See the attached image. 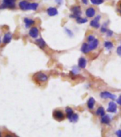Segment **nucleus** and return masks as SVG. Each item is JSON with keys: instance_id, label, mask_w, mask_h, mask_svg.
<instances>
[{"instance_id": "1", "label": "nucleus", "mask_w": 121, "mask_h": 137, "mask_svg": "<svg viewBox=\"0 0 121 137\" xmlns=\"http://www.w3.org/2000/svg\"><path fill=\"white\" fill-rule=\"evenodd\" d=\"M33 77L38 82H40V83L45 82L48 80V76L42 72H38V73H36L34 75Z\"/></svg>"}, {"instance_id": "2", "label": "nucleus", "mask_w": 121, "mask_h": 137, "mask_svg": "<svg viewBox=\"0 0 121 137\" xmlns=\"http://www.w3.org/2000/svg\"><path fill=\"white\" fill-rule=\"evenodd\" d=\"M16 0H3V3L0 7L1 9L9 8V9H14L16 7L15 4Z\"/></svg>"}, {"instance_id": "3", "label": "nucleus", "mask_w": 121, "mask_h": 137, "mask_svg": "<svg viewBox=\"0 0 121 137\" xmlns=\"http://www.w3.org/2000/svg\"><path fill=\"white\" fill-rule=\"evenodd\" d=\"M71 11L73 13V14L70 15L69 17L73 19H77L78 17H80V15L81 14V9L79 6H74L71 8Z\"/></svg>"}, {"instance_id": "4", "label": "nucleus", "mask_w": 121, "mask_h": 137, "mask_svg": "<svg viewBox=\"0 0 121 137\" xmlns=\"http://www.w3.org/2000/svg\"><path fill=\"white\" fill-rule=\"evenodd\" d=\"M53 117L58 121H62L65 119V114L61 110L57 109L53 112Z\"/></svg>"}, {"instance_id": "5", "label": "nucleus", "mask_w": 121, "mask_h": 137, "mask_svg": "<svg viewBox=\"0 0 121 137\" xmlns=\"http://www.w3.org/2000/svg\"><path fill=\"white\" fill-rule=\"evenodd\" d=\"M100 97L102 99H115L116 98V96L109 92H102L100 94Z\"/></svg>"}, {"instance_id": "6", "label": "nucleus", "mask_w": 121, "mask_h": 137, "mask_svg": "<svg viewBox=\"0 0 121 137\" xmlns=\"http://www.w3.org/2000/svg\"><path fill=\"white\" fill-rule=\"evenodd\" d=\"M101 19V16L98 15L96 18H94V19L91 20L90 22V26L93 28L95 29H98L100 27V24H99V20Z\"/></svg>"}, {"instance_id": "7", "label": "nucleus", "mask_w": 121, "mask_h": 137, "mask_svg": "<svg viewBox=\"0 0 121 137\" xmlns=\"http://www.w3.org/2000/svg\"><path fill=\"white\" fill-rule=\"evenodd\" d=\"M29 36L33 39H37L39 35V30L37 27H32L28 32Z\"/></svg>"}, {"instance_id": "8", "label": "nucleus", "mask_w": 121, "mask_h": 137, "mask_svg": "<svg viewBox=\"0 0 121 137\" xmlns=\"http://www.w3.org/2000/svg\"><path fill=\"white\" fill-rule=\"evenodd\" d=\"M117 111V104L114 102H110L108 105L107 111L110 113H115Z\"/></svg>"}, {"instance_id": "9", "label": "nucleus", "mask_w": 121, "mask_h": 137, "mask_svg": "<svg viewBox=\"0 0 121 137\" xmlns=\"http://www.w3.org/2000/svg\"><path fill=\"white\" fill-rule=\"evenodd\" d=\"M12 39V34L10 32H7L4 35L2 42L4 44H8L11 42Z\"/></svg>"}, {"instance_id": "10", "label": "nucleus", "mask_w": 121, "mask_h": 137, "mask_svg": "<svg viewBox=\"0 0 121 137\" xmlns=\"http://www.w3.org/2000/svg\"><path fill=\"white\" fill-rule=\"evenodd\" d=\"M36 44L41 49H44L46 46V42L43 40V38H39L36 40Z\"/></svg>"}, {"instance_id": "11", "label": "nucleus", "mask_w": 121, "mask_h": 137, "mask_svg": "<svg viewBox=\"0 0 121 137\" xmlns=\"http://www.w3.org/2000/svg\"><path fill=\"white\" fill-rule=\"evenodd\" d=\"M96 14V10L93 7H89L86 10V16L89 18L93 17Z\"/></svg>"}, {"instance_id": "12", "label": "nucleus", "mask_w": 121, "mask_h": 137, "mask_svg": "<svg viewBox=\"0 0 121 137\" xmlns=\"http://www.w3.org/2000/svg\"><path fill=\"white\" fill-rule=\"evenodd\" d=\"M47 13L50 17H54L58 14V11L55 7H49L47 9Z\"/></svg>"}, {"instance_id": "13", "label": "nucleus", "mask_w": 121, "mask_h": 137, "mask_svg": "<svg viewBox=\"0 0 121 137\" xmlns=\"http://www.w3.org/2000/svg\"><path fill=\"white\" fill-rule=\"evenodd\" d=\"M28 4H29L28 2L26 1V0H24V1H21L19 3V8L21 10L27 11L28 10Z\"/></svg>"}, {"instance_id": "14", "label": "nucleus", "mask_w": 121, "mask_h": 137, "mask_svg": "<svg viewBox=\"0 0 121 137\" xmlns=\"http://www.w3.org/2000/svg\"><path fill=\"white\" fill-rule=\"evenodd\" d=\"M87 64V60L84 58V57H81L79 59L78 61V66L79 68H85Z\"/></svg>"}, {"instance_id": "15", "label": "nucleus", "mask_w": 121, "mask_h": 137, "mask_svg": "<svg viewBox=\"0 0 121 137\" xmlns=\"http://www.w3.org/2000/svg\"><path fill=\"white\" fill-rule=\"evenodd\" d=\"M98 43H99V41H98V39H95V40H93V41L90 42V43H89V48H90V50H91V51L95 50V49L98 47Z\"/></svg>"}, {"instance_id": "16", "label": "nucleus", "mask_w": 121, "mask_h": 137, "mask_svg": "<svg viewBox=\"0 0 121 137\" xmlns=\"http://www.w3.org/2000/svg\"><path fill=\"white\" fill-rule=\"evenodd\" d=\"M24 22L25 24V26H26V28H29L30 26H31L32 25H33L35 24V21L33 20V19H28V18H25L24 19Z\"/></svg>"}, {"instance_id": "17", "label": "nucleus", "mask_w": 121, "mask_h": 137, "mask_svg": "<svg viewBox=\"0 0 121 137\" xmlns=\"http://www.w3.org/2000/svg\"><path fill=\"white\" fill-rule=\"evenodd\" d=\"M81 51L82 53L86 54V53H89L91 50L89 48V43H84L81 46Z\"/></svg>"}, {"instance_id": "18", "label": "nucleus", "mask_w": 121, "mask_h": 137, "mask_svg": "<svg viewBox=\"0 0 121 137\" xmlns=\"http://www.w3.org/2000/svg\"><path fill=\"white\" fill-rule=\"evenodd\" d=\"M95 99L93 97H90L87 101V107L89 109H93L95 105Z\"/></svg>"}, {"instance_id": "19", "label": "nucleus", "mask_w": 121, "mask_h": 137, "mask_svg": "<svg viewBox=\"0 0 121 137\" xmlns=\"http://www.w3.org/2000/svg\"><path fill=\"white\" fill-rule=\"evenodd\" d=\"M110 121H111V119H110V117L108 115H105V114L104 116H101V121L102 124H110Z\"/></svg>"}, {"instance_id": "20", "label": "nucleus", "mask_w": 121, "mask_h": 137, "mask_svg": "<svg viewBox=\"0 0 121 137\" xmlns=\"http://www.w3.org/2000/svg\"><path fill=\"white\" fill-rule=\"evenodd\" d=\"M65 112H66V115H67V119L69 120V119L72 118V115L74 114L73 109H72V108H70V107H67V108L65 109Z\"/></svg>"}, {"instance_id": "21", "label": "nucleus", "mask_w": 121, "mask_h": 137, "mask_svg": "<svg viewBox=\"0 0 121 137\" xmlns=\"http://www.w3.org/2000/svg\"><path fill=\"white\" fill-rule=\"evenodd\" d=\"M38 7V3H36V2H33V3H30L28 4V10H33V11H36L37 10Z\"/></svg>"}, {"instance_id": "22", "label": "nucleus", "mask_w": 121, "mask_h": 137, "mask_svg": "<svg viewBox=\"0 0 121 137\" xmlns=\"http://www.w3.org/2000/svg\"><path fill=\"white\" fill-rule=\"evenodd\" d=\"M96 115H98V116H104V115H105V109H104V108H103V107H98V108L96 109Z\"/></svg>"}, {"instance_id": "23", "label": "nucleus", "mask_w": 121, "mask_h": 137, "mask_svg": "<svg viewBox=\"0 0 121 137\" xmlns=\"http://www.w3.org/2000/svg\"><path fill=\"white\" fill-rule=\"evenodd\" d=\"M103 46H104V47H105L106 49H108V50H110V49H112L113 47V43H112L111 41H105Z\"/></svg>"}, {"instance_id": "24", "label": "nucleus", "mask_w": 121, "mask_h": 137, "mask_svg": "<svg viewBox=\"0 0 121 137\" xmlns=\"http://www.w3.org/2000/svg\"><path fill=\"white\" fill-rule=\"evenodd\" d=\"M76 21L78 23V24H85L88 21L87 19H85V18H81V17H78L77 19H76Z\"/></svg>"}, {"instance_id": "25", "label": "nucleus", "mask_w": 121, "mask_h": 137, "mask_svg": "<svg viewBox=\"0 0 121 137\" xmlns=\"http://www.w3.org/2000/svg\"><path fill=\"white\" fill-rule=\"evenodd\" d=\"M91 3L94 5H100L103 3L104 0H90Z\"/></svg>"}, {"instance_id": "26", "label": "nucleus", "mask_w": 121, "mask_h": 137, "mask_svg": "<svg viewBox=\"0 0 121 137\" xmlns=\"http://www.w3.org/2000/svg\"><path fill=\"white\" fill-rule=\"evenodd\" d=\"M79 119V116L77 114H74L72 116V118L69 119V121L71 122H77Z\"/></svg>"}, {"instance_id": "27", "label": "nucleus", "mask_w": 121, "mask_h": 137, "mask_svg": "<svg viewBox=\"0 0 121 137\" xmlns=\"http://www.w3.org/2000/svg\"><path fill=\"white\" fill-rule=\"evenodd\" d=\"M96 39H95V37L93 36H92V35H89L88 37H87V41L90 43V42H91V41H93V40H95Z\"/></svg>"}, {"instance_id": "28", "label": "nucleus", "mask_w": 121, "mask_h": 137, "mask_svg": "<svg viewBox=\"0 0 121 137\" xmlns=\"http://www.w3.org/2000/svg\"><path fill=\"white\" fill-rule=\"evenodd\" d=\"M65 31L67 32V34L68 36H71V37L73 36V33H72V31H70L69 29H67V28H65Z\"/></svg>"}, {"instance_id": "29", "label": "nucleus", "mask_w": 121, "mask_h": 137, "mask_svg": "<svg viewBox=\"0 0 121 137\" xmlns=\"http://www.w3.org/2000/svg\"><path fill=\"white\" fill-rule=\"evenodd\" d=\"M107 31H108V29H107V27L105 26V25H104L103 24V26L101 27V31L102 32V33H106L107 32Z\"/></svg>"}, {"instance_id": "30", "label": "nucleus", "mask_w": 121, "mask_h": 137, "mask_svg": "<svg viewBox=\"0 0 121 137\" xmlns=\"http://www.w3.org/2000/svg\"><path fill=\"white\" fill-rule=\"evenodd\" d=\"M116 52H117V55L121 57V46H120L117 47V48L116 50Z\"/></svg>"}, {"instance_id": "31", "label": "nucleus", "mask_w": 121, "mask_h": 137, "mask_svg": "<svg viewBox=\"0 0 121 137\" xmlns=\"http://www.w3.org/2000/svg\"><path fill=\"white\" fill-rule=\"evenodd\" d=\"M106 34H107V36H108V37H111V36H113V31H110V30H108V31H107V32H106Z\"/></svg>"}, {"instance_id": "32", "label": "nucleus", "mask_w": 121, "mask_h": 137, "mask_svg": "<svg viewBox=\"0 0 121 137\" xmlns=\"http://www.w3.org/2000/svg\"><path fill=\"white\" fill-rule=\"evenodd\" d=\"M115 134L117 137H121V130H117L115 132Z\"/></svg>"}, {"instance_id": "33", "label": "nucleus", "mask_w": 121, "mask_h": 137, "mask_svg": "<svg viewBox=\"0 0 121 137\" xmlns=\"http://www.w3.org/2000/svg\"><path fill=\"white\" fill-rule=\"evenodd\" d=\"M55 2L58 4V5H61L63 2V0H55Z\"/></svg>"}, {"instance_id": "34", "label": "nucleus", "mask_w": 121, "mask_h": 137, "mask_svg": "<svg viewBox=\"0 0 121 137\" xmlns=\"http://www.w3.org/2000/svg\"><path fill=\"white\" fill-rule=\"evenodd\" d=\"M117 104H120V106H121V95L118 97V99H117Z\"/></svg>"}, {"instance_id": "35", "label": "nucleus", "mask_w": 121, "mask_h": 137, "mask_svg": "<svg viewBox=\"0 0 121 137\" xmlns=\"http://www.w3.org/2000/svg\"><path fill=\"white\" fill-rule=\"evenodd\" d=\"M81 2H83V4H84L85 5L88 4V0H81Z\"/></svg>"}, {"instance_id": "36", "label": "nucleus", "mask_w": 121, "mask_h": 137, "mask_svg": "<svg viewBox=\"0 0 121 137\" xmlns=\"http://www.w3.org/2000/svg\"><path fill=\"white\" fill-rule=\"evenodd\" d=\"M5 137H14V136H12V135H10V134H7V135L5 136Z\"/></svg>"}, {"instance_id": "37", "label": "nucleus", "mask_w": 121, "mask_h": 137, "mask_svg": "<svg viewBox=\"0 0 121 137\" xmlns=\"http://www.w3.org/2000/svg\"><path fill=\"white\" fill-rule=\"evenodd\" d=\"M0 137H2V133H1V132H0Z\"/></svg>"}, {"instance_id": "38", "label": "nucleus", "mask_w": 121, "mask_h": 137, "mask_svg": "<svg viewBox=\"0 0 121 137\" xmlns=\"http://www.w3.org/2000/svg\"><path fill=\"white\" fill-rule=\"evenodd\" d=\"M0 43H1V38H0Z\"/></svg>"}, {"instance_id": "39", "label": "nucleus", "mask_w": 121, "mask_h": 137, "mask_svg": "<svg viewBox=\"0 0 121 137\" xmlns=\"http://www.w3.org/2000/svg\"><path fill=\"white\" fill-rule=\"evenodd\" d=\"M120 8H121V4H120Z\"/></svg>"}, {"instance_id": "40", "label": "nucleus", "mask_w": 121, "mask_h": 137, "mask_svg": "<svg viewBox=\"0 0 121 137\" xmlns=\"http://www.w3.org/2000/svg\"><path fill=\"white\" fill-rule=\"evenodd\" d=\"M120 14H121V12H120Z\"/></svg>"}]
</instances>
